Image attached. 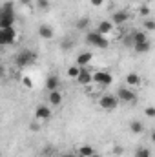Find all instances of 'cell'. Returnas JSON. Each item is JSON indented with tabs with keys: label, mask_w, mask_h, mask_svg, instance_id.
<instances>
[{
	"label": "cell",
	"mask_w": 155,
	"mask_h": 157,
	"mask_svg": "<svg viewBox=\"0 0 155 157\" xmlns=\"http://www.w3.org/2000/svg\"><path fill=\"white\" fill-rule=\"evenodd\" d=\"M6 28H15V11L11 2H6L0 11V29H6Z\"/></svg>",
	"instance_id": "6da1fadb"
},
{
	"label": "cell",
	"mask_w": 155,
	"mask_h": 157,
	"mask_svg": "<svg viewBox=\"0 0 155 157\" xmlns=\"http://www.w3.org/2000/svg\"><path fill=\"white\" fill-rule=\"evenodd\" d=\"M86 44L93 46V48H100V49H106L110 46V42L106 40V37L100 35L99 31H88L86 33Z\"/></svg>",
	"instance_id": "7a4b0ae2"
},
{
	"label": "cell",
	"mask_w": 155,
	"mask_h": 157,
	"mask_svg": "<svg viewBox=\"0 0 155 157\" xmlns=\"http://www.w3.org/2000/svg\"><path fill=\"white\" fill-rule=\"evenodd\" d=\"M35 59H37V55H35L31 49H22V51L15 57V64H17L18 68H26V66H31V64L35 62Z\"/></svg>",
	"instance_id": "3957f363"
},
{
	"label": "cell",
	"mask_w": 155,
	"mask_h": 157,
	"mask_svg": "<svg viewBox=\"0 0 155 157\" xmlns=\"http://www.w3.org/2000/svg\"><path fill=\"white\" fill-rule=\"evenodd\" d=\"M99 106L102 110H106V112H113V110L119 108V97H115V95H102L99 99Z\"/></svg>",
	"instance_id": "277c9868"
},
{
	"label": "cell",
	"mask_w": 155,
	"mask_h": 157,
	"mask_svg": "<svg viewBox=\"0 0 155 157\" xmlns=\"http://www.w3.org/2000/svg\"><path fill=\"white\" fill-rule=\"evenodd\" d=\"M15 39H17V29H15V28L0 29V44H2V46L15 44Z\"/></svg>",
	"instance_id": "5b68a950"
},
{
	"label": "cell",
	"mask_w": 155,
	"mask_h": 157,
	"mask_svg": "<svg viewBox=\"0 0 155 157\" xmlns=\"http://www.w3.org/2000/svg\"><path fill=\"white\" fill-rule=\"evenodd\" d=\"M117 97H119V101H122V102H135V101H137V95H135V91H133L131 88H119Z\"/></svg>",
	"instance_id": "8992f818"
},
{
	"label": "cell",
	"mask_w": 155,
	"mask_h": 157,
	"mask_svg": "<svg viewBox=\"0 0 155 157\" xmlns=\"http://www.w3.org/2000/svg\"><path fill=\"white\" fill-rule=\"evenodd\" d=\"M93 82L99 86H110L113 82V77L108 71H97V73H93Z\"/></svg>",
	"instance_id": "52a82bcc"
},
{
	"label": "cell",
	"mask_w": 155,
	"mask_h": 157,
	"mask_svg": "<svg viewBox=\"0 0 155 157\" xmlns=\"http://www.w3.org/2000/svg\"><path fill=\"white\" fill-rule=\"evenodd\" d=\"M35 117H37V121H47L51 117V108H47L44 104H39L35 108Z\"/></svg>",
	"instance_id": "ba28073f"
},
{
	"label": "cell",
	"mask_w": 155,
	"mask_h": 157,
	"mask_svg": "<svg viewBox=\"0 0 155 157\" xmlns=\"http://www.w3.org/2000/svg\"><path fill=\"white\" fill-rule=\"evenodd\" d=\"M77 82L80 86H88V84H91L93 82V73L91 71H88V68H82L80 70V75H78Z\"/></svg>",
	"instance_id": "9c48e42d"
},
{
	"label": "cell",
	"mask_w": 155,
	"mask_h": 157,
	"mask_svg": "<svg viewBox=\"0 0 155 157\" xmlns=\"http://www.w3.org/2000/svg\"><path fill=\"white\" fill-rule=\"evenodd\" d=\"M91 60H93V53L91 51H82V53H78V57H77V66L86 68Z\"/></svg>",
	"instance_id": "30bf717a"
},
{
	"label": "cell",
	"mask_w": 155,
	"mask_h": 157,
	"mask_svg": "<svg viewBox=\"0 0 155 157\" xmlns=\"http://www.w3.org/2000/svg\"><path fill=\"white\" fill-rule=\"evenodd\" d=\"M112 20H113V24L120 26V24H124L126 20H130V13H128V11H115V13L112 15Z\"/></svg>",
	"instance_id": "8fae6325"
},
{
	"label": "cell",
	"mask_w": 155,
	"mask_h": 157,
	"mask_svg": "<svg viewBox=\"0 0 155 157\" xmlns=\"http://www.w3.org/2000/svg\"><path fill=\"white\" fill-rule=\"evenodd\" d=\"M39 35H40V39L49 40V39H53L55 31H53V28H51V26H47V24H40V26H39Z\"/></svg>",
	"instance_id": "7c38bea8"
},
{
	"label": "cell",
	"mask_w": 155,
	"mask_h": 157,
	"mask_svg": "<svg viewBox=\"0 0 155 157\" xmlns=\"http://www.w3.org/2000/svg\"><path fill=\"white\" fill-rule=\"evenodd\" d=\"M46 88H47V91L59 90V88H60V78L57 77V75H49L47 80H46Z\"/></svg>",
	"instance_id": "4fadbf2b"
},
{
	"label": "cell",
	"mask_w": 155,
	"mask_h": 157,
	"mask_svg": "<svg viewBox=\"0 0 155 157\" xmlns=\"http://www.w3.org/2000/svg\"><path fill=\"white\" fill-rule=\"evenodd\" d=\"M112 29H113V22H110V20H102L99 26H97V31L100 33V35H108V33H112Z\"/></svg>",
	"instance_id": "5bb4252c"
},
{
	"label": "cell",
	"mask_w": 155,
	"mask_h": 157,
	"mask_svg": "<svg viewBox=\"0 0 155 157\" xmlns=\"http://www.w3.org/2000/svg\"><path fill=\"white\" fill-rule=\"evenodd\" d=\"M49 104H51V106H60V104H62V93H60L59 90L49 91Z\"/></svg>",
	"instance_id": "9a60e30c"
},
{
	"label": "cell",
	"mask_w": 155,
	"mask_h": 157,
	"mask_svg": "<svg viewBox=\"0 0 155 157\" xmlns=\"http://www.w3.org/2000/svg\"><path fill=\"white\" fill-rule=\"evenodd\" d=\"M77 154H78V157H91L93 154H97V152H95L93 146H89V144H82V146L77 150Z\"/></svg>",
	"instance_id": "2e32d148"
},
{
	"label": "cell",
	"mask_w": 155,
	"mask_h": 157,
	"mask_svg": "<svg viewBox=\"0 0 155 157\" xmlns=\"http://www.w3.org/2000/svg\"><path fill=\"white\" fill-rule=\"evenodd\" d=\"M130 132L131 133H142L144 132V124L139 119H133V121H130Z\"/></svg>",
	"instance_id": "e0dca14e"
},
{
	"label": "cell",
	"mask_w": 155,
	"mask_h": 157,
	"mask_svg": "<svg viewBox=\"0 0 155 157\" xmlns=\"http://www.w3.org/2000/svg\"><path fill=\"white\" fill-rule=\"evenodd\" d=\"M126 82H128L130 88H135V86H139V84L142 82V78L139 77L137 73H128V75H126Z\"/></svg>",
	"instance_id": "ac0fdd59"
},
{
	"label": "cell",
	"mask_w": 155,
	"mask_h": 157,
	"mask_svg": "<svg viewBox=\"0 0 155 157\" xmlns=\"http://www.w3.org/2000/svg\"><path fill=\"white\" fill-rule=\"evenodd\" d=\"M133 49H135L137 53H148V51L152 49V44H150V40H146V42L135 44V46H133Z\"/></svg>",
	"instance_id": "d6986e66"
},
{
	"label": "cell",
	"mask_w": 155,
	"mask_h": 157,
	"mask_svg": "<svg viewBox=\"0 0 155 157\" xmlns=\"http://www.w3.org/2000/svg\"><path fill=\"white\" fill-rule=\"evenodd\" d=\"M131 37H133V42H135V44H141V42H146V40H148L146 31H133Z\"/></svg>",
	"instance_id": "ffe728a7"
},
{
	"label": "cell",
	"mask_w": 155,
	"mask_h": 157,
	"mask_svg": "<svg viewBox=\"0 0 155 157\" xmlns=\"http://www.w3.org/2000/svg\"><path fill=\"white\" fill-rule=\"evenodd\" d=\"M80 70H82V68H80V66H77V64H75V66H70V68H68V77L77 80L78 75H80Z\"/></svg>",
	"instance_id": "44dd1931"
},
{
	"label": "cell",
	"mask_w": 155,
	"mask_h": 157,
	"mask_svg": "<svg viewBox=\"0 0 155 157\" xmlns=\"http://www.w3.org/2000/svg\"><path fill=\"white\" fill-rule=\"evenodd\" d=\"M142 26H144V31H155V20L153 18H144L142 20Z\"/></svg>",
	"instance_id": "7402d4cb"
},
{
	"label": "cell",
	"mask_w": 155,
	"mask_h": 157,
	"mask_svg": "<svg viewBox=\"0 0 155 157\" xmlns=\"http://www.w3.org/2000/svg\"><path fill=\"white\" fill-rule=\"evenodd\" d=\"M88 26H89V18L82 17V18H78V20H77V29H80V31L88 29Z\"/></svg>",
	"instance_id": "603a6c76"
},
{
	"label": "cell",
	"mask_w": 155,
	"mask_h": 157,
	"mask_svg": "<svg viewBox=\"0 0 155 157\" xmlns=\"http://www.w3.org/2000/svg\"><path fill=\"white\" fill-rule=\"evenodd\" d=\"M135 157H152L148 148H137L135 150Z\"/></svg>",
	"instance_id": "cb8c5ba5"
},
{
	"label": "cell",
	"mask_w": 155,
	"mask_h": 157,
	"mask_svg": "<svg viewBox=\"0 0 155 157\" xmlns=\"http://www.w3.org/2000/svg\"><path fill=\"white\" fill-rule=\"evenodd\" d=\"M139 15H141L142 18H150V7H148V6H141V7H139Z\"/></svg>",
	"instance_id": "d4e9b609"
},
{
	"label": "cell",
	"mask_w": 155,
	"mask_h": 157,
	"mask_svg": "<svg viewBox=\"0 0 155 157\" xmlns=\"http://www.w3.org/2000/svg\"><path fill=\"white\" fill-rule=\"evenodd\" d=\"M144 115L150 119L155 117V106H148V108H144Z\"/></svg>",
	"instance_id": "484cf974"
},
{
	"label": "cell",
	"mask_w": 155,
	"mask_h": 157,
	"mask_svg": "<svg viewBox=\"0 0 155 157\" xmlns=\"http://www.w3.org/2000/svg\"><path fill=\"white\" fill-rule=\"evenodd\" d=\"M37 7L39 9H47L49 7V0H37Z\"/></svg>",
	"instance_id": "4316f807"
},
{
	"label": "cell",
	"mask_w": 155,
	"mask_h": 157,
	"mask_svg": "<svg viewBox=\"0 0 155 157\" xmlns=\"http://www.w3.org/2000/svg\"><path fill=\"white\" fill-rule=\"evenodd\" d=\"M73 44H75V40L66 39L64 42H62V49H70V48H73Z\"/></svg>",
	"instance_id": "83f0119b"
},
{
	"label": "cell",
	"mask_w": 155,
	"mask_h": 157,
	"mask_svg": "<svg viewBox=\"0 0 155 157\" xmlns=\"http://www.w3.org/2000/svg\"><path fill=\"white\" fill-rule=\"evenodd\" d=\"M40 154H42L44 157H51V155H53V148H51V146H46V148H42V152H40Z\"/></svg>",
	"instance_id": "f1b7e54d"
},
{
	"label": "cell",
	"mask_w": 155,
	"mask_h": 157,
	"mask_svg": "<svg viewBox=\"0 0 155 157\" xmlns=\"http://www.w3.org/2000/svg\"><path fill=\"white\" fill-rule=\"evenodd\" d=\"M22 84H24L26 88H33V80L29 77H22Z\"/></svg>",
	"instance_id": "f546056e"
},
{
	"label": "cell",
	"mask_w": 155,
	"mask_h": 157,
	"mask_svg": "<svg viewBox=\"0 0 155 157\" xmlns=\"http://www.w3.org/2000/svg\"><path fill=\"white\" fill-rule=\"evenodd\" d=\"M113 154H115V155H122V154H124L122 146H115V148H113Z\"/></svg>",
	"instance_id": "4dcf8cb0"
},
{
	"label": "cell",
	"mask_w": 155,
	"mask_h": 157,
	"mask_svg": "<svg viewBox=\"0 0 155 157\" xmlns=\"http://www.w3.org/2000/svg\"><path fill=\"white\" fill-rule=\"evenodd\" d=\"M91 2V6H95V7H100L102 4H104V0H89Z\"/></svg>",
	"instance_id": "1f68e13d"
},
{
	"label": "cell",
	"mask_w": 155,
	"mask_h": 157,
	"mask_svg": "<svg viewBox=\"0 0 155 157\" xmlns=\"http://www.w3.org/2000/svg\"><path fill=\"white\" fill-rule=\"evenodd\" d=\"M60 157H78L77 152H66V154H62Z\"/></svg>",
	"instance_id": "d6a6232c"
},
{
	"label": "cell",
	"mask_w": 155,
	"mask_h": 157,
	"mask_svg": "<svg viewBox=\"0 0 155 157\" xmlns=\"http://www.w3.org/2000/svg\"><path fill=\"white\" fill-rule=\"evenodd\" d=\"M29 130H31V132H39V130H40V126L37 124V122H33V124L29 126Z\"/></svg>",
	"instance_id": "836d02e7"
},
{
	"label": "cell",
	"mask_w": 155,
	"mask_h": 157,
	"mask_svg": "<svg viewBox=\"0 0 155 157\" xmlns=\"http://www.w3.org/2000/svg\"><path fill=\"white\" fill-rule=\"evenodd\" d=\"M152 141H153V143H155V130H153V132H152Z\"/></svg>",
	"instance_id": "e575fe53"
},
{
	"label": "cell",
	"mask_w": 155,
	"mask_h": 157,
	"mask_svg": "<svg viewBox=\"0 0 155 157\" xmlns=\"http://www.w3.org/2000/svg\"><path fill=\"white\" fill-rule=\"evenodd\" d=\"M91 157H102V155H100V154H93Z\"/></svg>",
	"instance_id": "d590c367"
},
{
	"label": "cell",
	"mask_w": 155,
	"mask_h": 157,
	"mask_svg": "<svg viewBox=\"0 0 155 157\" xmlns=\"http://www.w3.org/2000/svg\"><path fill=\"white\" fill-rule=\"evenodd\" d=\"M22 2H24V4H28V2H29V0H22Z\"/></svg>",
	"instance_id": "8d00e7d4"
}]
</instances>
